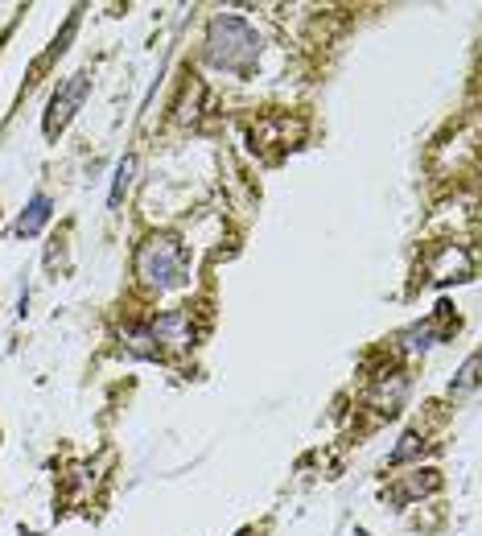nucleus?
Instances as JSON below:
<instances>
[{"instance_id":"nucleus-1","label":"nucleus","mask_w":482,"mask_h":536,"mask_svg":"<svg viewBox=\"0 0 482 536\" xmlns=\"http://www.w3.org/2000/svg\"><path fill=\"white\" fill-rule=\"evenodd\" d=\"M206 58L219 71L231 75H248L260 62V33L244 21V17H215L211 29H206Z\"/></svg>"},{"instance_id":"nucleus-2","label":"nucleus","mask_w":482,"mask_h":536,"mask_svg":"<svg viewBox=\"0 0 482 536\" xmlns=\"http://www.w3.org/2000/svg\"><path fill=\"white\" fill-rule=\"evenodd\" d=\"M136 273L157 293H174L190 281V252L178 236H149L136 252Z\"/></svg>"},{"instance_id":"nucleus-3","label":"nucleus","mask_w":482,"mask_h":536,"mask_svg":"<svg viewBox=\"0 0 482 536\" xmlns=\"http://www.w3.org/2000/svg\"><path fill=\"white\" fill-rule=\"evenodd\" d=\"M91 95V75H71L58 91H54V99H50V112H46V137H58V132L71 124V116L83 108V99Z\"/></svg>"},{"instance_id":"nucleus-4","label":"nucleus","mask_w":482,"mask_h":536,"mask_svg":"<svg viewBox=\"0 0 482 536\" xmlns=\"http://www.w3.org/2000/svg\"><path fill=\"white\" fill-rule=\"evenodd\" d=\"M50 215H54V203H50V194H33L29 203H25V211H21V219L13 223V236L17 240H33V236H42V227L50 223Z\"/></svg>"},{"instance_id":"nucleus-5","label":"nucleus","mask_w":482,"mask_h":536,"mask_svg":"<svg viewBox=\"0 0 482 536\" xmlns=\"http://www.w3.org/2000/svg\"><path fill=\"white\" fill-rule=\"evenodd\" d=\"M149 330H153V339H157V343H174V347H186V343L194 339V330H190V314H182V310L161 314L157 322H149Z\"/></svg>"},{"instance_id":"nucleus-6","label":"nucleus","mask_w":482,"mask_h":536,"mask_svg":"<svg viewBox=\"0 0 482 536\" xmlns=\"http://www.w3.org/2000/svg\"><path fill=\"white\" fill-rule=\"evenodd\" d=\"M120 343H124V351L141 355V359H157V339H153L149 326H124L120 330Z\"/></svg>"},{"instance_id":"nucleus-7","label":"nucleus","mask_w":482,"mask_h":536,"mask_svg":"<svg viewBox=\"0 0 482 536\" xmlns=\"http://www.w3.org/2000/svg\"><path fill=\"white\" fill-rule=\"evenodd\" d=\"M132 178H136V153H128V157L116 165V174H112V194H108V207H112V211L124 203V194H128Z\"/></svg>"},{"instance_id":"nucleus-8","label":"nucleus","mask_w":482,"mask_h":536,"mask_svg":"<svg viewBox=\"0 0 482 536\" xmlns=\"http://www.w3.org/2000/svg\"><path fill=\"white\" fill-rule=\"evenodd\" d=\"M417 450H421V438H417V433H404V438H400V446L388 454V462H392V466H400V462H408V458L417 454Z\"/></svg>"},{"instance_id":"nucleus-9","label":"nucleus","mask_w":482,"mask_h":536,"mask_svg":"<svg viewBox=\"0 0 482 536\" xmlns=\"http://www.w3.org/2000/svg\"><path fill=\"white\" fill-rule=\"evenodd\" d=\"M474 372H478V355H470V359L462 363V384H458V392H470V388H474Z\"/></svg>"},{"instance_id":"nucleus-10","label":"nucleus","mask_w":482,"mask_h":536,"mask_svg":"<svg viewBox=\"0 0 482 536\" xmlns=\"http://www.w3.org/2000/svg\"><path fill=\"white\" fill-rule=\"evenodd\" d=\"M239 536H248V532H239Z\"/></svg>"}]
</instances>
